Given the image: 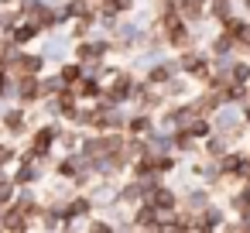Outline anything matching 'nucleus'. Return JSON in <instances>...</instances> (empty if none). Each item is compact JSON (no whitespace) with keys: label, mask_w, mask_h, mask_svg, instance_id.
I'll use <instances>...</instances> for the list:
<instances>
[{"label":"nucleus","mask_w":250,"mask_h":233,"mask_svg":"<svg viewBox=\"0 0 250 233\" xmlns=\"http://www.w3.org/2000/svg\"><path fill=\"white\" fill-rule=\"evenodd\" d=\"M178 55V65H182V76H188L192 83L206 86V79L212 76V55L202 48V45H192L185 52H175Z\"/></svg>","instance_id":"nucleus-1"},{"label":"nucleus","mask_w":250,"mask_h":233,"mask_svg":"<svg viewBox=\"0 0 250 233\" xmlns=\"http://www.w3.org/2000/svg\"><path fill=\"white\" fill-rule=\"evenodd\" d=\"M0 130H4L7 137H24V134H31L35 127H31V110L28 106H4V110H0Z\"/></svg>","instance_id":"nucleus-2"},{"label":"nucleus","mask_w":250,"mask_h":233,"mask_svg":"<svg viewBox=\"0 0 250 233\" xmlns=\"http://www.w3.org/2000/svg\"><path fill=\"white\" fill-rule=\"evenodd\" d=\"M45 72H48V59L42 52H35V48H21L18 59H14V65H11L14 79L18 76H45Z\"/></svg>","instance_id":"nucleus-3"},{"label":"nucleus","mask_w":250,"mask_h":233,"mask_svg":"<svg viewBox=\"0 0 250 233\" xmlns=\"http://www.w3.org/2000/svg\"><path fill=\"white\" fill-rule=\"evenodd\" d=\"M42 100H45V96H42V76H18V79H14V103H18V106L35 110Z\"/></svg>","instance_id":"nucleus-4"},{"label":"nucleus","mask_w":250,"mask_h":233,"mask_svg":"<svg viewBox=\"0 0 250 233\" xmlns=\"http://www.w3.org/2000/svg\"><path fill=\"white\" fill-rule=\"evenodd\" d=\"M144 202H151V206H154V209H158L161 216H175V212L182 209V195H178V192H175L171 185H165V182H161L158 189H151Z\"/></svg>","instance_id":"nucleus-5"},{"label":"nucleus","mask_w":250,"mask_h":233,"mask_svg":"<svg viewBox=\"0 0 250 233\" xmlns=\"http://www.w3.org/2000/svg\"><path fill=\"white\" fill-rule=\"evenodd\" d=\"M206 52L212 55V59H236V55H243V48H240V42L233 38V35H226V31H212L209 35V42H206Z\"/></svg>","instance_id":"nucleus-6"},{"label":"nucleus","mask_w":250,"mask_h":233,"mask_svg":"<svg viewBox=\"0 0 250 233\" xmlns=\"http://www.w3.org/2000/svg\"><path fill=\"white\" fill-rule=\"evenodd\" d=\"M42 55H45L48 62L62 65L65 59H72V38H69V35H62V31L45 35V48H42Z\"/></svg>","instance_id":"nucleus-7"},{"label":"nucleus","mask_w":250,"mask_h":233,"mask_svg":"<svg viewBox=\"0 0 250 233\" xmlns=\"http://www.w3.org/2000/svg\"><path fill=\"white\" fill-rule=\"evenodd\" d=\"M192 103H195L199 117H212L216 110L226 106V103H223V93H216V89H209V86H202L199 93H192Z\"/></svg>","instance_id":"nucleus-8"},{"label":"nucleus","mask_w":250,"mask_h":233,"mask_svg":"<svg viewBox=\"0 0 250 233\" xmlns=\"http://www.w3.org/2000/svg\"><path fill=\"white\" fill-rule=\"evenodd\" d=\"M38 38H45V35H42V28H38L35 21H24V18H21V21L11 28V42H14L18 48H31Z\"/></svg>","instance_id":"nucleus-9"},{"label":"nucleus","mask_w":250,"mask_h":233,"mask_svg":"<svg viewBox=\"0 0 250 233\" xmlns=\"http://www.w3.org/2000/svg\"><path fill=\"white\" fill-rule=\"evenodd\" d=\"M154 127H158L154 113H141V110H130L127 113V134L130 137H147Z\"/></svg>","instance_id":"nucleus-10"},{"label":"nucleus","mask_w":250,"mask_h":233,"mask_svg":"<svg viewBox=\"0 0 250 233\" xmlns=\"http://www.w3.org/2000/svg\"><path fill=\"white\" fill-rule=\"evenodd\" d=\"M103 89H106V83L103 79H93V76H83L76 83V93H79L83 103H100L103 100Z\"/></svg>","instance_id":"nucleus-11"},{"label":"nucleus","mask_w":250,"mask_h":233,"mask_svg":"<svg viewBox=\"0 0 250 233\" xmlns=\"http://www.w3.org/2000/svg\"><path fill=\"white\" fill-rule=\"evenodd\" d=\"M233 151V144H229V137L226 134H219V130H212L206 141H202V154L206 158H212V161H219L223 154H229Z\"/></svg>","instance_id":"nucleus-12"},{"label":"nucleus","mask_w":250,"mask_h":233,"mask_svg":"<svg viewBox=\"0 0 250 233\" xmlns=\"http://www.w3.org/2000/svg\"><path fill=\"white\" fill-rule=\"evenodd\" d=\"M38 178H42V168H38L35 161H18L14 171H11V182H14L18 189H28V185H35Z\"/></svg>","instance_id":"nucleus-13"},{"label":"nucleus","mask_w":250,"mask_h":233,"mask_svg":"<svg viewBox=\"0 0 250 233\" xmlns=\"http://www.w3.org/2000/svg\"><path fill=\"white\" fill-rule=\"evenodd\" d=\"M182 206L192 209V212H202L206 206H212V189H209V185H192V189L185 192Z\"/></svg>","instance_id":"nucleus-14"},{"label":"nucleus","mask_w":250,"mask_h":233,"mask_svg":"<svg viewBox=\"0 0 250 233\" xmlns=\"http://www.w3.org/2000/svg\"><path fill=\"white\" fill-rule=\"evenodd\" d=\"M233 14H240V4L236 0H209V21L219 28L223 21H229Z\"/></svg>","instance_id":"nucleus-15"},{"label":"nucleus","mask_w":250,"mask_h":233,"mask_svg":"<svg viewBox=\"0 0 250 233\" xmlns=\"http://www.w3.org/2000/svg\"><path fill=\"white\" fill-rule=\"evenodd\" d=\"M188 86H192V79H188V76H175L168 86H161V93H165V100H168V103H182V100H192V96H188V93H192Z\"/></svg>","instance_id":"nucleus-16"},{"label":"nucleus","mask_w":250,"mask_h":233,"mask_svg":"<svg viewBox=\"0 0 250 233\" xmlns=\"http://www.w3.org/2000/svg\"><path fill=\"white\" fill-rule=\"evenodd\" d=\"M55 72L62 76V83H65V86H76V83H79V79L86 76V69H83V62H76V59H65V62H62V65H59Z\"/></svg>","instance_id":"nucleus-17"},{"label":"nucleus","mask_w":250,"mask_h":233,"mask_svg":"<svg viewBox=\"0 0 250 233\" xmlns=\"http://www.w3.org/2000/svg\"><path fill=\"white\" fill-rule=\"evenodd\" d=\"M247 96H250V86H240V83H229V86L223 89V103H226V106H243Z\"/></svg>","instance_id":"nucleus-18"},{"label":"nucleus","mask_w":250,"mask_h":233,"mask_svg":"<svg viewBox=\"0 0 250 233\" xmlns=\"http://www.w3.org/2000/svg\"><path fill=\"white\" fill-rule=\"evenodd\" d=\"M229 79H233V83H240V86H250V59L236 55V59H233V65H229Z\"/></svg>","instance_id":"nucleus-19"},{"label":"nucleus","mask_w":250,"mask_h":233,"mask_svg":"<svg viewBox=\"0 0 250 233\" xmlns=\"http://www.w3.org/2000/svg\"><path fill=\"white\" fill-rule=\"evenodd\" d=\"M62 89H65V83H62V76H59V72H45V76H42V96H45V100L59 96Z\"/></svg>","instance_id":"nucleus-20"},{"label":"nucleus","mask_w":250,"mask_h":233,"mask_svg":"<svg viewBox=\"0 0 250 233\" xmlns=\"http://www.w3.org/2000/svg\"><path fill=\"white\" fill-rule=\"evenodd\" d=\"M185 130H188V134L202 144V141L212 134V120H209V117H195V120H188V127H185Z\"/></svg>","instance_id":"nucleus-21"},{"label":"nucleus","mask_w":250,"mask_h":233,"mask_svg":"<svg viewBox=\"0 0 250 233\" xmlns=\"http://www.w3.org/2000/svg\"><path fill=\"white\" fill-rule=\"evenodd\" d=\"M0 103H14V76L0 69Z\"/></svg>","instance_id":"nucleus-22"},{"label":"nucleus","mask_w":250,"mask_h":233,"mask_svg":"<svg viewBox=\"0 0 250 233\" xmlns=\"http://www.w3.org/2000/svg\"><path fill=\"white\" fill-rule=\"evenodd\" d=\"M86 233H120V230H117V223H110V219H89V223H86Z\"/></svg>","instance_id":"nucleus-23"},{"label":"nucleus","mask_w":250,"mask_h":233,"mask_svg":"<svg viewBox=\"0 0 250 233\" xmlns=\"http://www.w3.org/2000/svg\"><path fill=\"white\" fill-rule=\"evenodd\" d=\"M106 4H110L120 18H127V14H134V11H137V0H106Z\"/></svg>","instance_id":"nucleus-24"},{"label":"nucleus","mask_w":250,"mask_h":233,"mask_svg":"<svg viewBox=\"0 0 250 233\" xmlns=\"http://www.w3.org/2000/svg\"><path fill=\"white\" fill-rule=\"evenodd\" d=\"M0 7H4V11H14V7H18V0H0Z\"/></svg>","instance_id":"nucleus-25"},{"label":"nucleus","mask_w":250,"mask_h":233,"mask_svg":"<svg viewBox=\"0 0 250 233\" xmlns=\"http://www.w3.org/2000/svg\"><path fill=\"white\" fill-rule=\"evenodd\" d=\"M7 233H31V226H14V230H7Z\"/></svg>","instance_id":"nucleus-26"},{"label":"nucleus","mask_w":250,"mask_h":233,"mask_svg":"<svg viewBox=\"0 0 250 233\" xmlns=\"http://www.w3.org/2000/svg\"><path fill=\"white\" fill-rule=\"evenodd\" d=\"M4 14H7V11H4V7H0V24H4Z\"/></svg>","instance_id":"nucleus-27"},{"label":"nucleus","mask_w":250,"mask_h":233,"mask_svg":"<svg viewBox=\"0 0 250 233\" xmlns=\"http://www.w3.org/2000/svg\"><path fill=\"white\" fill-rule=\"evenodd\" d=\"M243 189H247V192H250V178H247V182H243Z\"/></svg>","instance_id":"nucleus-28"},{"label":"nucleus","mask_w":250,"mask_h":233,"mask_svg":"<svg viewBox=\"0 0 250 233\" xmlns=\"http://www.w3.org/2000/svg\"><path fill=\"white\" fill-rule=\"evenodd\" d=\"M0 233H7V230H4V226H0Z\"/></svg>","instance_id":"nucleus-29"}]
</instances>
